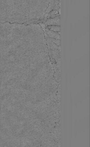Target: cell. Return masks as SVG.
Instances as JSON below:
<instances>
[{
	"label": "cell",
	"mask_w": 90,
	"mask_h": 147,
	"mask_svg": "<svg viewBox=\"0 0 90 147\" xmlns=\"http://www.w3.org/2000/svg\"><path fill=\"white\" fill-rule=\"evenodd\" d=\"M45 25L47 26H60V16H57L55 18L49 19L45 22Z\"/></svg>",
	"instance_id": "6da1fadb"
},
{
	"label": "cell",
	"mask_w": 90,
	"mask_h": 147,
	"mask_svg": "<svg viewBox=\"0 0 90 147\" xmlns=\"http://www.w3.org/2000/svg\"><path fill=\"white\" fill-rule=\"evenodd\" d=\"M45 32L48 35V37L57 40L60 39V33H59V32H54L49 30L47 28H45Z\"/></svg>",
	"instance_id": "7a4b0ae2"
},
{
	"label": "cell",
	"mask_w": 90,
	"mask_h": 147,
	"mask_svg": "<svg viewBox=\"0 0 90 147\" xmlns=\"http://www.w3.org/2000/svg\"><path fill=\"white\" fill-rule=\"evenodd\" d=\"M47 28L49 30L51 31H54V32H59L60 31V26H47Z\"/></svg>",
	"instance_id": "3957f363"
},
{
	"label": "cell",
	"mask_w": 90,
	"mask_h": 147,
	"mask_svg": "<svg viewBox=\"0 0 90 147\" xmlns=\"http://www.w3.org/2000/svg\"><path fill=\"white\" fill-rule=\"evenodd\" d=\"M52 41H53L54 44H55L56 45L58 46H60V40L55 39L51 38Z\"/></svg>",
	"instance_id": "277c9868"
}]
</instances>
